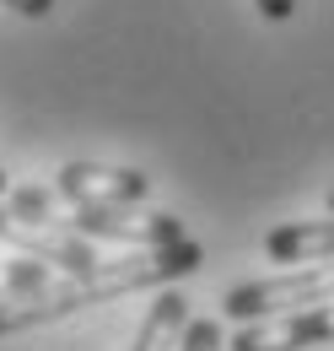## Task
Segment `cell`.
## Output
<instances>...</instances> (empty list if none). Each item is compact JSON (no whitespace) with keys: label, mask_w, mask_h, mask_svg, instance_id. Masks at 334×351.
I'll use <instances>...</instances> for the list:
<instances>
[{"label":"cell","mask_w":334,"mask_h":351,"mask_svg":"<svg viewBox=\"0 0 334 351\" xmlns=\"http://www.w3.org/2000/svg\"><path fill=\"white\" fill-rule=\"evenodd\" d=\"M205 265V249L194 238L183 243H167V249H140L129 260H103L86 276H54L43 287L27 292H5L0 298V335H16V330H33L49 319H65V313H81L92 303H108V298H125L140 287H167L178 276H194Z\"/></svg>","instance_id":"cell-1"},{"label":"cell","mask_w":334,"mask_h":351,"mask_svg":"<svg viewBox=\"0 0 334 351\" xmlns=\"http://www.w3.org/2000/svg\"><path fill=\"white\" fill-rule=\"evenodd\" d=\"M313 303H334V260L307 265L296 276H275V281H248L232 287L221 298V313L248 324V319H270V313H292V308H313Z\"/></svg>","instance_id":"cell-2"},{"label":"cell","mask_w":334,"mask_h":351,"mask_svg":"<svg viewBox=\"0 0 334 351\" xmlns=\"http://www.w3.org/2000/svg\"><path fill=\"white\" fill-rule=\"evenodd\" d=\"M60 227L81 232L92 243H129V249H167L189 238L178 217H146L129 206H76V217H60Z\"/></svg>","instance_id":"cell-3"},{"label":"cell","mask_w":334,"mask_h":351,"mask_svg":"<svg viewBox=\"0 0 334 351\" xmlns=\"http://www.w3.org/2000/svg\"><path fill=\"white\" fill-rule=\"evenodd\" d=\"M324 341H334V303L248 319V324L227 341V351H302V346H324Z\"/></svg>","instance_id":"cell-4"},{"label":"cell","mask_w":334,"mask_h":351,"mask_svg":"<svg viewBox=\"0 0 334 351\" xmlns=\"http://www.w3.org/2000/svg\"><path fill=\"white\" fill-rule=\"evenodd\" d=\"M54 189L70 206H140L151 195V178L135 168H97V162H65Z\"/></svg>","instance_id":"cell-5"},{"label":"cell","mask_w":334,"mask_h":351,"mask_svg":"<svg viewBox=\"0 0 334 351\" xmlns=\"http://www.w3.org/2000/svg\"><path fill=\"white\" fill-rule=\"evenodd\" d=\"M264 254L281 265H324L334 260V217L324 221H292V227H275L270 238H264Z\"/></svg>","instance_id":"cell-6"},{"label":"cell","mask_w":334,"mask_h":351,"mask_svg":"<svg viewBox=\"0 0 334 351\" xmlns=\"http://www.w3.org/2000/svg\"><path fill=\"white\" fill-rule=\"evenodd\" d=\"M183 330H189V298L183 292H157V303H151L129 351H178Z\"/></svg>","instance_id":"cell-7"},{"label":"cell","mask_w":334,"mask_h":351,"mask_svg":"<svg viewBox=\"0 0 334 351\" xmlns=\"http://www.w3.org/2000/svg\"><path fill=\"white\" fill-rule=\"evenodd\" d=\"M43 281H54V265L33 260V254H16V249H11V260H0V298H5V292L43 287Z\"/></svg>","instance_id":"cell-8"},{"label":"cell","mask_w":334,"mask_h":351,"mask_svg":"<svg viewBox=\"0 0 334 351\" xmlns=\"http://www.w3.org/2000/svg\"><path fill=\"white\" fill-rule=\"evenodd\" d=\"M221 346H227V335H221L216 319H189V330L178 341V351H221Z\"/></svg>","instance_id":"cell-9"},{"label":"cell","mask_w":334,"mask_h":351,"mask_svg":"<svg viewBox=\"0 0 334 351\" xmlns=\"http://www.w3.org/2000/svg\"><path fill=\"white\" fill-rule=\"evenodd\" d=\"M253 5H259V16H270V22H286L296 11V0H253Z\"/></svg>","instance_id":"cell-10"},{"label":"cell","mask_w":334,"mask_h":351,"mask_svg":"<svg viewBox=\"0 0 334 351\" xmlns=\"http://www.w3.org/2000/svg\"><path fill=\"white\" fill-rule=\"evenodd\" d=\"M11 11H22V16H49L54 11V0H5Z\"/></svg>","instance_id":"cell-11"},{"label":"cell","mask_w":334,"mask_h":351,"mask_svg":"<svg viewBox=\"0 0 334 351\" xmlns=\"http://www.w3.org/2000/svg\"><path fill=\"white\" fill-rule=\"evenodd\" d=\"M5 221H11V211H5V206H0V232H5Z\"/></svg>","instance_id":"cell-12"},{"label":"cell","mask_w":334,"mask_h":351,"mask_svg":"<svg viewBox=\"0 0 334 351\" xmlns=\"http://www.w3.org/2000/svg\"><path fill=\"white\" fill-rule=\"evenodd\" d=\"M5 189H11V184H5V168H0V195H5Z\"/></svg>","instance_id":"cell-13"},{"label":"cell","mask_w":334,"mask_h":351,"mask_svg":"<svg viewBox=\"0 0 334 351\" xmlns=\"http://www.w3.org/2000/svg\"><path fill=\"white\" fill-rule=\"evenodd\" d=\"M329 211H334V189H329Z\"/></svg>","instance_id":"cell-14"}]
</instances>
